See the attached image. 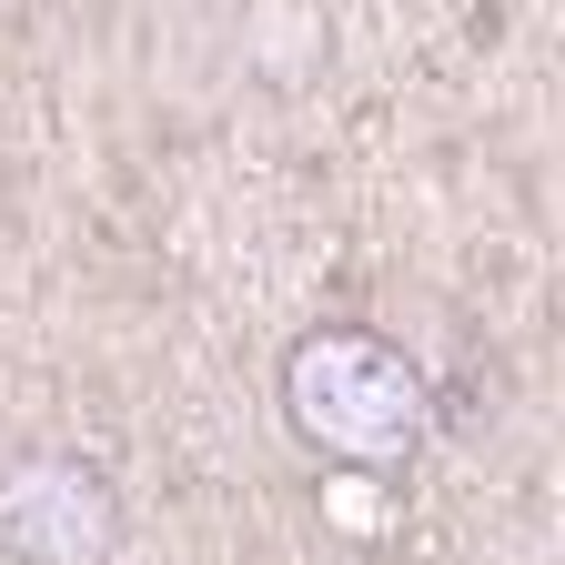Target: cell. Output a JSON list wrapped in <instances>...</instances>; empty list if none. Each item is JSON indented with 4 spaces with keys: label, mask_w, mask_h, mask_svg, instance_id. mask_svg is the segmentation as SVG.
Masks as SVG:
<instances>
[{
    "label": "cell",
    "mask_w": 565,
    "mask_h": 565,
    "mask_svg": "<svg viewBox=\"0 0 565 565\" xmlns=\"http://www.w3.org/2000/svg\"><path fill=\"white\" fill-rule=\"evenodd\" d=\"M0 555L11 565H111L121 484L82 445H21L0 465Z\"/></svg>",
    "instance_id": "cell-2"
},
{
    "label": "cell",
    "mask_w": 565,
    "mask_h": 565,
    "mask_svg": "<svg viewBox=\"0 0 565 565\" xmlns=\"http://www.w3.org/2000/svg\"><path fill=\"white\" fill-rule=\"evenodd\" d=\"M282 424L343 475H404L435 445V384L374 323H313L282 353Z\"/></svg>",
    "instance_id": "cell-1"
}]
</instances>
